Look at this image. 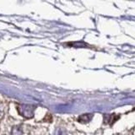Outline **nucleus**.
<instances>
[{
  "mask_svg": "<svg viewBox=\"0 0 135 135\" xmlns=\"http://www.w3.org/2000/svg\"><path fill=\"white\" fill-rule=\"evenodd\" d=\"M33 112H34V107H31V105H24L21 107V113L25 117H31L33 115Z\"/></svg>",
  "mask_w": 135,
  "mask_h": 135,
  "instance_id": "nucleus-1",
  "label": "nucleus"
},
{
  "mask_svg": "<svg viewBox=\"0 0 135 135\" xmlns=\"http://www.w3.org/2000/svg\"><path fill=\"white\" fill-rule=\"evenodd\" d=\"M92 117H93L92 114H84V115L79 117V121L80 122H88L92 119Z\"/></svg>",
  "mask_w": 135,
  "mask_h": 135,
  "instance_id": "nucleus-2",
  "label": "nucleus"
}]
</instances>
